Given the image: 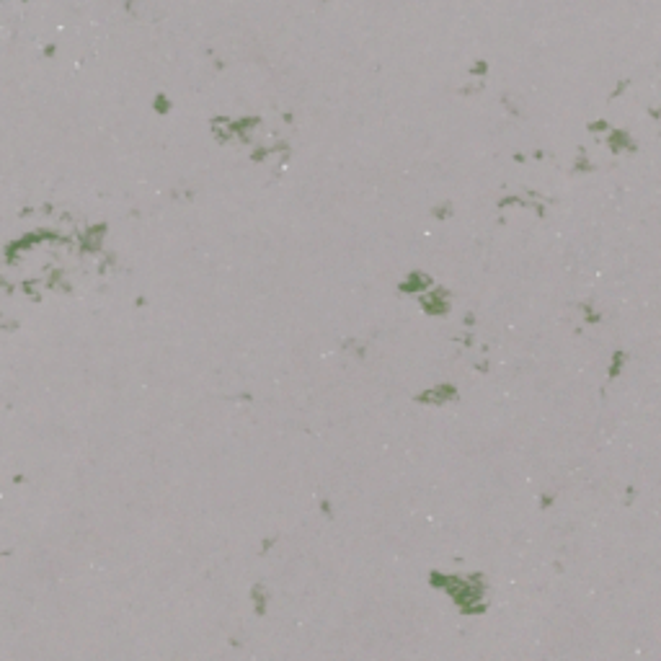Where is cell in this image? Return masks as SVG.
Wrapping results in <instances>:
<instances>
[{"label": "cell", "mask_w": 661, "mask_h": 661, "mask_svg": "<svg viewBox=\"0 0 661 661\" xmlns=\"http://www.w3.org/2000/svg\"><path fill=\"white\" fill-rule=\"evenodd\" d=\"M421 302H424V307H426L429 313H445V310H447V295L442 292V289H434V292H429Z\"/></svg>", "instance_id": "cell-1"}, {"label": "cell", "mask_w": 661, "mask_h": 661, "mask_svg": "<svg viewBox=\"0 0 661 661\" xmlns=\"http://www.w3.org/2000/svg\"><path fill=\"white\" fill-rule=\"evenodd\" d=\"M429 395H419V401H431V403H442V401H449V398H455V387H449V385H439V387H434V390H426Z\"/></svg>", "instance_id": "cell-2"}, {"label": "cell", "mask_w": 661, "mask_h": 661, "mask_svg": "<svg viewBox=\"0 0 661 661\" xmlns=\"http://www.w3.org/2000/svg\"><path fill=\"white\" fill-rule=\"evenodd\" d=\"M483 70H486L483 62H481V65H473V72H483Z\"/></svg>", "instance_id": "cell-5"}, {"label": "cell", "mask_w": 661, "mask_h": 661, "mask_svg": "<svg viewBox=\"0 0 661 661\" xmlns=\"http://www.w3.org/2000/svg\"><path fill=\"white\" fill-rule=\"evenodd\" d=\"M625 142H628V137H625V132H612V148H615V150H620V148H625Z\"/></svg>", "instance_id": "cell-4"}, {"label": "cell", "mask_w": 661, "mask_h": 661, "mask_svg": "<svg viewBox=\"0 0 661 661\" xmlns=\"http://www.w3.org/2000/svg\"><path fill=\"white\" fill-rule=\"evenodd\" d=\"M421 284H429V279H426V277H421V274H411V277H408V282L403 284V289H405V292H416V289H419Z\"/></svg>", "instance_id": "cell-3"}]
</instances>
